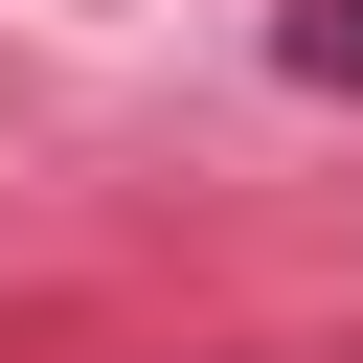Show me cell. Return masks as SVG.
<instances>
[{
    "instance_id": "6da1fadb",
    "label": "cell",
    "mask_w": 363,
    "mask_h": 363,
    "mask_svg": "<svg viewBox=\"0 0 363 363\" xmlns=\"http://www.w3.org/2000/svg\"><path fill=\"white\" fill-rule=\"evenodd\" d=\"M318 68H363V0H340V23H318Z\"/></svg>"
}]
</instances>
